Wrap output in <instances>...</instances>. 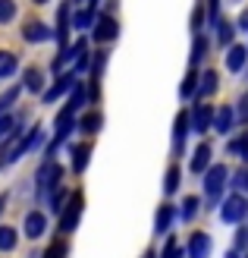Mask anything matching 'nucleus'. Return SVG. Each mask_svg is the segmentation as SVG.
<instances>
[{
  "mask_svg": "<svg viewBox=\"0 0 248 258\" xmlns=\"http://www.w3.org/2000/svg\"><path fill=\"white\" fill-rule=\"evenodd\" d=\"M38 136H41V129H32L29 136H22V133H16V129H10V142L4 145V151H0V167L13 164L25 148H32L35 142H38Z\"/></svg>",
  "mask_w": 248,
  "mask_h": 258,
  "instance_id": "obj_1",
  "label": "nucleus"
},
{
  "mask_svg": "<svg viewBox=\"0 0 248 258\" xmlns=\"http://www.w3.org/2000/svg\"><path fill=\"white\" fill-rule=\"evenodd\" d=\"M245 214H248V199L245 196H229L223 202V208H220V217H223L226 224H239Z\"/></svg>",
  "mask_w": 248,
  "mask_h": 258,
  "instance_id": "obj_2",
  "label": "nucleus"
},
{
  "mask_svg": "<svg viewBox=\"0 0 248 258\" xmlns=\"http://www.w3.org/2000/svg\"><path fill=\"white\" fill-rule=\"evenodd\" d=\"M82 205H85L82 192H72L69 205L63 208V221H60V230H63V233H69V230H75V224H79V217H82Z\"/></svg>",
  "mask_w": 248,
  "mask_h": 258,
  "instance_id": "obj_3",
  "label": "nucleus"
},
{
  "mask_svg": "<svg viewBox=\"0 0 248 258\" xmlns=\"http://www.w3.org/2000/svg\"><path fill=\"white\" fill-rule=\"evenodd\" d=\"M226 176H229V170H226L223 164H214V167H207V170H204V189H207V196H211V199L220 196V189H223Z\"/></svg>",
  "mask_w": 248,
  "mask_h": 258,
  "instance_id": "obj_4",
  "label": "nucleus"
},
{
  "mask_svg": "<svg viewBox=\"0 0 248 258\" xmlns=\"http://www.w3.org/2000/svg\"><path fill=\"white\" fill-rule=\"evenodd\" d=\"M95 41H113L116 35H120V25H116V19L113 16H101L98 22H95Z\"/></svg>",
  "mask_w": 248,
  "mask_h": 258,
  "instance_id": "obj_5",
  "label": "nucleus"
},
{
  "mask_svg": "<svg viewBox=\"0 0 248 258\" xmlns=\"http://www.w3.org/2000/svg\"><path fill=\"white\" fill-rule=\"evenodd\" d=\"M47 230V217L41 211H29V217H25V236L29 239H41Z\"/></svg>",
  "mask_w": 248,
  "mask_h": 258,
  "instance_id": "obj_6",
  "label": "nucleus"
},
{
  "mask_svg": "<svg viewBox=\"0 0 248 258\" xmlns=\"http://www.w3.org/2000/svg\"><path fill=\"white\" fill-rule=\"evenodd\" d=\"M207 255H211V236L192 233L189 236V258H207Z\"/></svg>",
  "mask_w": 248,
  "mask_h": 258,
  "instance_id": "obj_7",
  "label": "nucleus"
},
{
  "mask_svg": "<svg viewBox=\"0 0 248 258\" xmlns=\"http://www.w3.org/2000/svg\"><path fill=\"white\" fill-rule=\"evenodd\" d=\"M38 183H41V192H44V189H54V186L60 183V167H57L54 161H47L41 170H38Z\"/></svg>",
  "mask_w": 248,
  "mask_h": 258,
  "instance_id": "obj_8",
  "label": "nucleus"
},
{
  "mask_svg": "<svg viewBox=\"0 0 248 258\" xmlns=\"http://www.w3.org/2000/svg\"><path fill=\"white\" fill-rule=\"evenodd\" d=\"M207 167H211V145L201 142V145L195 148V154H192V173H204Z\"/></svg>",
  "mask_w": 248,
  "mask_h": 258,
  "instance_id": "obj_9",
  "label": "nucleus"
},
{
  "mask_svg": "<svg viewBox=\"0 0 248 258\" xmlns=\"http://www.w3.org/2000/svg\"><path fill=\"white\" fill-rule=\"evenodd\" d=\"M173 221H176V208H173V205H160V208H157V221H154V230L163 236L167 230L173 227Z\"/></svg>",
  "mask_w": 248,
  "mask_h": 258,
  "instance_id": "obj_10",
  "label": "nucleus"
},
{
  "mask_svg": "<svg viewBox=\"0 0 248 258\" xmlns=\"http://www.w3.org/2000/svg\"><path fill=\"white\" fill-rule=\"evenodd\" d=\"M211 117H214V107H195L189 123H192L195 133H207V129H211Z\"/></svg>",
  "mask_w": 248,
  "mask_h": 258,
  "instance_id": "obj_11",
  "label": "nucleus"
},
{
  "mask_svg": "<svg viewBox=\"0 0 248 258\" xmlns=\"http://www.w3.org/2000/svg\"><path fill=\"white\" fill-rule=\"evenodd\" d=\"M245 60H248V47H245V44H232L229 54H226V67H229L232 73H239V70L245 67Z\"/></svg>",
  "mask_w": 248,
  "mask_h": 258,
  "instance_id": "obj_12",
  "label": "nucleus"
},
{
  "mask_svg": "<svg viewBox=\"0 0 248 258\" xmlns=\"http://www.w3.org/2000/svg\"><path fill=\"white\" fill-rule=\"evenodd\" d=\"M22 35H25V41H32V44H38V41H44V38L50 35V29L44 22H38V19H32L29 25L22 29Z\"/></svg>",
  "mask_w": 248,
  "mask_h": 258,
  "instance_id": "obj_13",
  "label": "nucleus"
},
{
  "mask_svg": "<svg viewBox=\"0 0 248 258\" xmlns=\"http://www.w3.org/2000/svg\"><path fill=\"white\" fill-rule=\"evenodd\" d=\"M72 85H75V76H72V73H69V76H60V79H57V85L50 88V92H44V101H57L60 95L72 92Z\"/></svg>",
  "mask_w": 248,
  "mask_h": 258,
  "instance_id": "obj_14",
  "label": "nucleus"
},
{
  "mask_svg": "<svg viewBox=\"0 0 248 258\" xmlns=\"http://www.w3.org/2000/svg\"><path fill=\"white\" fill-rule=\"evenodd\" d=\"M66 25H69V0L57 13V41H60V50H66Z\"/></svg>",
  "mask_w": 248,
  "mask_h": 258,
  "instance_id": "obj_15",
  "label": "nucleus"
},
{
  "mask_svg": "<svg viewBox=\"0 0 248 258\" xmlns=\"http://www.w3.org/2000/svg\"><path fill=\"white\" fill-rule=\"evenodd\" d=\"M88 158H91V145H88V142L75 145V148H72V170H75V173H82L85 167H88Z\"/></svg>",
  "mask_w": 248,
  "mask_h": 258,
  "instance_id": "obj_16",
  "label": "nucleus"
},
{
  "mask_svg": "<svg viewBox=\"0 0 248 258\" xmlns=\"http://www.w3.org/2000/svg\"><path fill=\"white\" fill-rule=\"evenodd\" d=\"M211 126L217 129V133H229V126H232V107H220L211 117Z\"/></svg>",
  "mask_w": 248,
  "mask_h": 258,
  "instance_id": "obj_17",
  "label": "nucleus"
},
{
  "mask_svg": "<svg viewBox=\"0 0 248 258\" xmlns=\"http://www.w3.org/2000/svg\"><path fill=\"white\" fill-rule=\"evenodd\" d=\"M22 85L29 88V92H44V76H41V70H25V76H22Z\"/></svg>",
  "mask_w": 248,
  "mask_h": 258,
  "instance_id": "obj_18",
  "label": "nucleus"
},
{
  "mask_svg": "<svg viewBox=\"0 0 248 258\" xmlns=\"http://www.w3.org/2000/svg\"><path fill=\"white\" fill-rule=\"evenodd\" d=\"M214 92H217V73L214 70H204L201 79H198V95L207 98V95H214Z\"/></svg>",
  "mask_w": 248,
  "mask_h": 258,
  "instance_id": "obj_19",
  "label": "nucleus"
},
{
  "mask_svg": "<svg viewBox=\"0 0 248 258\" xmlns=\"http://www.w3.org/2000/svg\"><path fill=\"white\" fill-rule=\"evenodd\" d=\"M72 110H66V107H63L60 110V117H57V142H63V139H66V133H69V129H72Z\"/></svg>",
  "mask_w": 248,
  "mask_h": 258,
  "instance_id": "obj_20",
  "label": "nucleus"
},
{
  "mask_svg": "<svg viewBox=\"0 0 248 258\" xmlns=\"http://www.w3.org/2000/svg\"><path fill=\"white\" fill-rule=\"evenodd\" d=\"M186 133H189V113L182 110L176 117V129H173V139H176V148H182V142H186Z\"/></svg>",
  "mask_w": 248,
  "mask_h": 258,
  "instance_id": "obj_21",
  "label": "nucleus"
},
{
  "mask_svg": "<svg viewBox=\"0 0 248 258\" xmlns=\"http://www.w3.org/2000/svg\"><path fill=\"white\" fill-rule=\"evenodd\" d=\"M13 73H16V57L10 50H0V79H7Z\"/></svg>",
  "mask_w": 248,
  "mask_h": 258,
  "instance_id": "obj_22",
  "label": "nucleus"
},
{
  "mask_svg": "<svg viewBox=\"0 0 248 258\" xmlns=\"http://www.w3.org/2000/svg\"><path fill=\"white\" fill-rule=\"evenodd\" d=\"M16 249V230L13 227H0V252Z\"/></svg>",
  "mask_w": 248,
  "mask_h": 258,
  "instance_id": "obj_23",
  "label": "nucleus"
},
{
  "mask_svg": "<svg viewBox=\"0 0 248 258\" xmlns=\"http://www.w3.org/2000/svg\"><path fill=\"white\" fill-rule=\"evenodd\" d=\"M176 189H179V167L173 164V167L167 170V176H163V192L170 196V192H176Z\"/></svg>",
  "mask_w": 248,
  "mask_h": 258,
  "instance_id": "obj_24",
  "label": "nucleus"
},
{
  "mask_svg": "<svg viewBox=\"0 0 248 258\" xmlns=\"http://www.w3.org/2000/svg\"><path fill=\"white\" fill-rule=\"evenodd\" d=\"M198 208H201V202L195 199V196H189L186 202H182V221H192V217L198 214Z\"/></svg>",
  "mask_w": 248,
  "mask_h": 258,
  "instance_id": "obj_25",
  "label": "nucleus"
},
{
  "mask_svg": "<svg viewBox=\"0 0 248 258\" xmlns=\"http://www.w3.org/2000/svg\"><path fill=\"white\" fill-rule=\"evenodd\" d=\"M195 85H198V76H195V70H189V76L182 79V88H179V95H182V98H192Z\"/></svg>",
  "mask_w": 248,
  "mask_h": 258,
  "instance_id": "obj_26",
  "label": "nucleus"
},
{
  "mask_svg": "<svg viewBox=\"0 0 248 258\" xmlns=\"http://www.w3.org/2000/svg\"><path fill=\"white\" fill-rule=\"evenodd\" d=\"M16 98H19V85H13L10 92L0 95V117H4V110H7V107H13V101H16Z\"/></svg>",
  "mask_w": 248,
  "mask_h": 258,
  "instance_id": "obj_27",
  "label": "nucleus"
},
{
  "mask_svg": "<svg viewBox=\"0 0 248 258\" xmlns=\"http://www.w3.org/2000/svg\"><path fill=\"white\" fill-rule=\"evenodd\" d=\"M217 38H220V44H229L232 41V25L223 22V19H217Z\"/></svg>",
  "mask_w": 248,
  "mask_h": 258,
  "instance_id": "obj_28",
  "label": "nucleus"
},
{
  "mask_svg": "<svg viewBox=\"0 0 248 258\" xmlns=\"http://www.w3.org/2000/svg\"><path fill=\"white\" fill-rule=\"evenodd\" d=\"M98 129H101V113H88V117L82 120V133H98Z\"/></svg>",
  "mask_w": 248,
  "mask_h": 258,
  "instance_id": "obj_29",
  "label": "nucleus"
},
{
  "mask_svg": "<svg viewBox=\"0 0 248 258\" xmlns=\"http://www.w3.org/2000/svg\"><path fill=\"white\" fill-rule=\"evenodd\" d=\"M16 16V4L13 0H0V22H10Z\"/></svg>",
  "mask_w": 248,
  "mask_h": 258,
  "instance_id": "obj_30",
  "label": "nucleus"
},
{
  "mask_svg": "<svg viewBox=\"0 0 248 258\" xmlns=\"http://www.w3.org/2000/svg\"><path fill=\"white\" fill-rule=\"evenodd\" d=\"M44 258H66V242H63V239H57L54 246H50V249L44 252Z\"/></svg>",
  "mask_w": 248,
  "mask_h": 258,
  "instance_id": "obj_31",
  "label": "nucleus"
},
{
  "mask_svg": "<svg viewBox=\"0 0 248 258\" xmlns=\"http://www.w3.org/2000/svg\"><path fill=\"white\" fill-rule=\"evenodd\" d=\"M179 255H182V249L176 246V239L170 236V239H167V246H163V255H160V258H179Z\"/></svg>",
  "mask_w": 248,
  "mask_h": 258,
  "instance_id": "obj_32",
  "label": "nucleus"
},
{
  "mask_svg": "<svg viewBox=\"0 0 248 258\" xmlns=\"http://www.w3.org/2000/svg\"><path fill=\"white\" fill-rule=\"evenodd\" d=\"M91 22H95V16H91V10H82L79 16H75V25H79V29H88Z\"/></svg>",
  "mask_w": 248,
  "mask_h": 258,
  "instance_id": "obj_33",
  "label": "nucleus"
},
{
  "mask_svg": "<svg viewBox=\"0 0 248 258\" xmlns=\"http://www.w3.org/2000/svg\"><path fill=\"white\" fill-rule=\"evenodd\" d=\"M232 151H236V154H242V158H245V154H248V133L239 139V142H232V145H229Z\"/></svg>",
  "mask_w": 248,
  "mask_h": 258,
  "instance_id": "obj_34",
  "label": "nucleus"
},
{
  "mask_svg": "<svg viewBox=\"0 0 248 258\" xmlns=\"http://www.w3.org/2000/svg\"><path fill=\"white\" fill-rule=\"evenodd\" d=\"M104 63H107V54H95V63H91V73H95V76H101Z\"/></svg>",
  "mask_w": 248,
  "mask_h": 258,
  "instance_id": "obj_35",
  "label": "nucleus"
},
{
  "mask_svg": "<svg viewBox=\"0 0 248 258\" xmlns=\"http://www.w3.org/2000/svg\"><path fill=\"white\" fill-rule=\"evenodd\" d=\"M13 126H16V120H13V117H0V139H4Z\"/></svg>",
  "mask_w": 248,
  "mask_h": 258,
  "instance_id": "obj_36",
  "label": "nucleus"
},
{
  "mask_svg": "<svg viewBox=\"0 0 248 258\" xmlns=\"http://www.w3.org/2000/svg\"><path fill=\"white\" fill-rule=\"evenodd\" d=\"M201 54H204V38H198V41H195V47H192V60L198 63V60H201Z\"/></svg>",
  "mask_w": 248,
  "mask_h": 258,
  "instance_id": "obj_37",
  "label": "nucleus"
},
{
  "mask_svg": "<svg viewBox=\"0 0 248 258\" xmlns=\"http://www.w3.org/2000/svg\"><path fill=\"white\" fill-rule=\"evenodd\" d=\"M201 22H204V13H201V7H195V13H192V29H198Z\"/></svg>",
  "mask_w": 248,
  "mask_h": 258,
  "instance_id": "obj_38",
  "label": "nucleus"
},
{
  "mask_svg": "<svg viewBox=\"0 0 248 258\" xmlns=\"http://www.w3.org/2000/svg\"><path fill=\"white\" fill-rule=\"evenodd\" d=\"M217 7H220V0H207V16H211V22H217Z\"/></svg>",
  "mask_w": 248,
  "mask_h": 258,
  "instance_id": "obj_39",
  "label": "nucleus"
},
{
  "mask_svg": "<svg viewBox=\"0 0 248 258\" xmlns=\"http://www.w3.org/2000/svg\"><path fill=\"white\" fill-rule=\"evenodd\" d=\"M245 246H248V233L239 230V233H236V249H245Z\"/></svg>",
  "mask_w": 248,
  "mask_h": 258,
  "instance_id": "obj_40",
  "label": "nucleus"
},
{
  "mask_svg": "<svg viewBox=\"0 0 248 258\" xmlns=\"http://www.w3.org/2000/svg\"><path fill=\"white\" fill-rule=\"evenodd\" d=\"M63 199H66V192H57V196H54V202H50V205H54V211L63 208Z\"/></svg>",
  "mask_w": 248,
  "mask_h": 258,
  "instance_id": "obj_41",
  "label": "nucleus"
},
{
  "mask_svg": "<svg viewBox=\"0 0 248 258\" xmlns=\"http://www.w3.org/2000/svg\"><path fill=\"white\" fill-rule=\"evenodd\" d=\"M236 186H248V173H245V170L236 173Z\"/></svg>",
  "mask_w": 248,
  "mask_h": 258,
  "instance_id": "obj_42",
  "label": "nucleus"
},
{
  "mask_svg": "<svg viewBox=\"0 0 248 258\" xmlns=\"http://www.w3.org/2000/svg\"><path fill=\"white\" fill-rule=\"evenodd\" d=\"M239 25H242V29H248V13H242V19H239Z\"/></svg>",
  "mask_w": 248,
  "mask_h": 258,
  "instance_id": "obj_43",
  "label": "nucleus"
},
{
  "mask_svg": "<svg viewBox=\"0 0 248 258\" xmlns=\"http://www.w3.org/2000/svg\"><path fill=\"white\" fill-rule=\"evenodd\" d=\"M82 4H85V7H88V10H91V7H95V0H82Z\"/></svg>",
  "mask_w": 248,
  "mask_h": 258,
  "instance_id": "obj_44",
  "label": "nucleus"
},
{
  "mask_svg": "<svg viewBox=\"0 0 248 258\" xmlns=\"http://www.w3.org/2000/svg\"><path fill=\"white\" fill-rule=\"evenodd\" d=\"M4 205H7V196H0V211H4Z\"/></svg>",
  "mask_w": 248,
  "mask_h": 258,
  "instance_id": "obj_45",
  "label": "nucleus"
},
{
  "mask_svg": "<svg viewBox=\"0 0 248 258\" xmlns=\"http://www.w3.org/2000/svg\"><path fill=\"white\" fill-rule=\"evenodd\" d=\"M226 258H239V252H226Z\"/></svg>",
  "mask_w": 248,
  "mask_h": 258,
  "instance_id": "obj_46",
  "label": "nucleus"
},
{
  "mask_svg": "<svg viewBox=\"0 0 248 258\" xmlns=\"http://www.w3.org/2000/svg\"><path fill=\"white\" fill-rule=\"evenodd\" d=\"M145 258H157V255H154V252H145Z\"/></svg>",
  "mask_w": 248,
  "mask_h": 258,
  "instance_id": "obj_47",
  "label": "nucleus"
},
{
  "mask_svg": "<svg viewBox=\"0 0 248 258\" xmlns=\"http://www.w3.org/2000/svg\"><path fill=\"white\" fill-rule=\"evenodd\" d=\"M35 4H47V0H35Z\"/></svg>",
  "mask_w": 248,
  "mask_h": 258,
  "instance_id": "obj_48",
  "label": "nucleus"
}]
</instances>
